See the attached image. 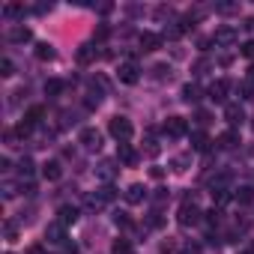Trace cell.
<instances>
[{
  "label": "cell",
  "mask_w": 254,
  "mask_h": 254,
  "mask_svg": "<svg viewBox=\"0 0 254 254\" xmlns=\"http://www.w3.org/2000/svg\"><path fill=\"white\" fill-rule=\"evenodd\" d=\"M212 42L221 45V48H227V45H236V42H239V33H236L233 27H218V30L212 33Z\"/></svg>",
  "instance_id": "cell-7"
},
{
  "label": "cell",
  "mask_w": 254,
  "mask_h": 254,
  "mask_svg": "<svg viewBox=\"0 0 254 254\" xmlns=\"http://www.w3.org/2000/svg\"><path fill=\"white\" fill-rule=\"evenodd\" d=\"M0 75H3V78H12V75H15V66H12V60H3V63H0Z\"/></svg>",
  "instance_id": "cell-31"
},
{
  "label": "cell",
  "mask_w": 254,
  "mask_h": 254,
  "mask_svg": "<svg viewBox=\"0 0 254 254\" xmlns=\"http://www.w3.org/2000/svg\"><path fill=\"white\" fill-rule=\"evenodd\" d=\"M209 144H212V141H209L206 132H194V135H191V150H194V153H206Z\"/></svg>",
  "instance_id": "cell-16"
},
{
  "label": "cell",
  "mask_w": 254,
  "mask_h": 254,
  "mask_svg": "<svg viewBox=\"0 0 254 254\" xmlns=\"http://www.w3.org/2000/svg\"><path fill=\"white\" fill-rule=\"evenodd\" d=\"M45 239H48L51 245H57V248H66V245H69L66 230H63V224H60V221H54V224H48V227H45Z\"/></svg>",
  "instance_id": "cell-4"
},
{
  "label": "cell",
  "mask_w": 254,
  "mask_h": 254,
  "mask_svg": "<svg viewBox=\"0 0 254 254\" xmlns=\"http://www.w3.org/2000/svg\"><path fill=\"white\" fill-rule=\"evenodd\" d=\"M0 191H3L6 200H12V197L18 194V186H15V183H3V189H0Z\"/></svg>",
  "instance_id": "cell-28"
},
{
  "label": "cell",
  "mask_w": 254,
  "mask_h": 254,
  "mask_svg": "<svg viewBox=\"0 0 254 254\" xmlns=\"http://www.w3.org/2000/svg\"><path fill=\"white\" fill-rule=\"evenodd\" d=\"M233 197L239 203H254V189L251 186H239V189H233Z\"/></svg>",
  "instance_id": "cell-22"
},
{
  "label": "cell",
  "mask_w": 254,
  "mask_h": 254,
  "mask_svg": "<svg viewBox=\"0 0 254 254\" xmlns=\"http://www.w3.org/2000/svg\"><path fill=\"white\" fill-rule=\"evenodd\" d=\"M108 132H111V138L117 144H129L132 135H135V126H132V120H126V117H114L108 123Z\"/></svg>",
  "instance_id": "cell-1"
},
{
  "label": "cell",
  "mask_w": 254,
  "mask_h": 254,
  "mask_svg": "<svg viewBox=\"0 0 254 254\" xmlns=\"http://www.w3.org/2000/svg\"><path fill=\"white\" fill-rule=\"evenodd\" d=\"M111 254H135V248H132L129 239H117V242L111 245Z\"/></svg>",
  "instance_id": "cell-23"
},
{
  "label": "cell",
  "mask_w": 254,
  "mask_h": 254,
  "mask_svg": "<svg viewBox=\"0 0 254 254\" xmlns=\"http://www.w3.org/2000/svg\"><path fill=\"white\" fill-rule=\"evenodd\" d=\"M60 174H63L60 162H45V165H42V177H45V180L54 183V180H60Z\"/></svg>",
  "instance_id": "cell-18"
},
{
  "label": "cell",
  "mask_w": 254,
  "mask_h": 254,
  "mask_svg": "<svg viewBox=\"0 0 254 254\" xmlns=\"http://www.w3.org/2000/svg\"><path fill=\"white\" fill-rule=\"evenodd\" d=\"M153 72H156V78H159V81H162V78H171V69H168V66H156Z\"/></svg>",
  "instance_id": "cell-38"
},
{
  "label": "cell",
  "mask_w": 254,
  "mask_h": 254,
  "mask_svg": "<svg viewBox=\"0 0 254 254\" xmlns=\"http://www.w3.org/2000/svg\"><path fill=\"white\" fill-rule=\"evenodd\" d=\"M42 117H45V108H42V105H33V108L24 114V123H27V126H39Z\"/></svg>",
  "instance_id": "cell-20"
},
{
  "label": "cell",
  "mask_w": 254,
  "mask_h": 254,
  "mask_svg": "<svg viewBox=\"0 0 254 254\" xmlns=\"http://www.w3.org/2000/svg\"><path fill=\"white\" fill-rule=\"evenodd\" d=\"M3 15H6V18H24V6H6Z\"/></svg>",
  "instance_id": "cell-29"
},
{
  "label": "cell",
  "mask_w": 254,
  "mask_h": 254,
  "mask_svg": "<svg viewBox=\"0 0 254 254\" xmlns=\"http://www.w3.org/2000/svg\"><path fill=\"white\" fill-rule=\"evenodd\" d=\"M30 27H24V24H15V27H9V42H15V45H24V42H30Z\"/></svg>",
  "instance_id": "cell-13"
},
{
  "label": "cell",
  "mask_w": 254,
  "mask_h": 254,
  "mask_svg": "<svg viewBox=\"0 0 254 254\" xmlns=\"http://www.w3.org/2000/svg\"><path fill=\"white\" fill-rule=\"evenodd\" d=\"M117 75H120L123 84H138V81H141V69H138L135 60H123L120 69H117Z\"/></svg>",
  "instance_id": "cell-3"
},
{
  "label": "cell",
  "mask_w": 254,
  "mask_h": 254,
  "mask_svg": "<svg viewBox=\"0 0 254 254\" xmlns=\"http://www.w3.org/2000/svg\"><path fill=\"white\" fill-rule=\"evenodd\" d=\"M239 144V132L236 129H230V132H224L221 138H218V147H224V150H233Z\"/></svg>",
  "instance_id": "cell-21"
},
{
  "label": "cell",
  "mask_w": 254,
  "mask_h": 254,
  "mask_svg": "<svg viewBox=\"0 0 254 254\" xmlns=\"http://www.w3.org/2000/svg\"><path fill=\"white\" fill-rule=\"evenodd\" d=\"M36 60H42V63H45V60H54V48H51L48 42H39V45H36Z\"/></svg>",
  "instance_id": "cell-24"
},
{
  "label": "cell",
  "mask_w": 254,
  "mask_h": 254,
  "mask_svg": "<svg viewBox=\"0 0 254 254\" xmlns=\"http://www.w3.org/2000/svg\"><path fill=\"white\" fill-rule=\"evenodd\" d=\"M138 45H141V51H159V48H162V36H156V33H141V36H138Z\"/></svg>",
  "instance_id": "cell-14"
},
{
  "label": "cell",
  "mask_w": 254,
  "mask_h": 254,
  "mask_svg": "<svg viewBox=\"0 0 254 254\" xmlns=\"http://www.w3.org/2000/svg\"><path fill=\"white\" fill-rule=\"evenodd\" d=\"M99 197H102V203H111V200L117 197V191H114V186H102V189H99Z\"/></svg>",
  "instance_id": "cell-27"
},
{
  "label": "cell",
  "mask_w": 254,
  "mask_h": 254,
  "mask_svg": "<svg viewBox=\"0 0 254 254\" xmlns=\"http://www.w3.org/2000/svg\"><path fill=\"white\" fill-rule=\"evenodd\" d=\"M93 39H99V42H102V39H108V27H105V24H99V27H96V33H93Z\"/></svg>",
  "instance_id": "cell-36"
},
{
  "label": "cell",
  "mask_w": 254,
  "mask_h": 254,
  "mask_svg": "<svg viewBox=\"0 0 254 254\" xmlns=\"http://www.w3.org/2000/svg\"><path fill=\"white\" fill-rule=\"evenodd\" d=\"M147 156H159V144H156L153 138L147 141Z\"/></svg>",
  "instance_id": "cell-39"
},
{
  "label": "cell",
  "mask_w": 254,
  "mask_h": 254,
  "mask_svg": "<svg viewBox=\"0 0 254 254\" xmlns=\"http://www.w3.org/2000/svg\"><path fill=\"white\" fill-rule=\"evenodd\" d=\"M144 200H147V189H144L141 183H135V186H129V189H126V203L138 206V203H144Z\"/></svg>",
  "instance_id": "cell-12"
},
{
  "label": "cell",
  "mask_w": 254,
  "mask_h": 254,
  "mask_svg": "<svg viewBox=\"0 0 254 254\" xmlns=\"http://www.w3.org/2000/svg\"><path fill=\"white\" fill-rule=\"evenodd\" d=\"M200 96H203V90H200L194 81H189V84L183 87V99H186V102H200Z\"/></svg>",
  "instance_id": "cell-17"
},
{
  "label": "cell",
  "mask_w": 254,
  "mask_h": 254,
  "mask_svg": "<svg viewBox=\"0 0 254 254\" xmlns=\"http://www.w3.org/2000/svg\"><path fill=\"white\" fill-rule=\"evenodd\" d=\"M57 215H60L57 221H60L63 227H66V224H75V221H78V206H69V203H63V206L57 209Z\"/></svg>",
  "instance_id": "cell-15"
},
{
  "label": "cell",
  "mask_w": 254,
  "mask_h": 254,
  "mask_svg": "<svg viewBox=\"0 0 254 254\" xmlns=\"http://www.w3.org/2000/svg\"><path fill=\"white\" fill-rule=\"evenodd\" d=\"M248 78H251V81H254V66H251V69H248Z\"/></svg>",
  "instance_id": "cell-42"
},
{
  "label": "cell",
  "mask_w": 254,
  "mask_h": 254,
  "mask_svg": "<svg viewBox=\"0 0 254 254\" xmlns=\"http://www.w3.org/2000/svg\"><path fill=\"white\" fill-rule=\"evenodd\" d=\"M189 162H191V156H177L171 165H174V171H186V168H189Z\"/></svg>",
  "instance_id": "cell-30"
},
{
  "label": "cell",
  "mask_w": 254,
  "mask_h": 254,
  "mask_svg": "<svg viewBox=\"0 0 254 254\" xmlns=\"http://www.w3.org/2000/svg\"><path fill=\"white\" fill-rule=\"evenodd\" d=\"M81 144H84V150H102V132L99 129H84Z\"/></svg>",
  "instance_id": "cell-10"
},
{
  "label": "cell",
  "mask_w": 254,
  "mask_h": 254,
  "mask_svg": "<svg viewBox=\"0 0 254 254\" xmlns=\"http://www.w3.org/2000/svg\"><path fill=\"white\" fill-rule=\"evenodd\" d=\"M6 254H12V251H6Z\"/></svg>",
  "instance_id": "cell-44"
},
{
  "label": "cell",
  "mask_w": 254,
  "mask_h": 254,
  "mask_svg": "<svg viewBox=\"0 0 254 254\" xmlns=\"http://www.w3.org/2000/svg\"><path fill=\"white\" fill-rule=\"evenodd\" d=\"M18 174H21V177H30V174H33V162H30V159H21Z\"/></svg>",
  "instance_id": "cell-32"
},
{
  "label": "cell",
  "mask_w": 254,
  "mask_h": 254,
  "mask_svg": "<svg viewBox=\"0 0 254 254\" xmlns=\"http://www.w3.org/2000/svg\"><path fill=\"white\" fill-rule=\"evenodd\" d=\"M63 87H66V84H63L60 78H51V81H45V96H48V99H57V96L63 93Z\"/></svg>",
  "instance_id": "cell-19"
},
{
  "label": "cell",
  "mask_w": 254,
  "mask_h": 254,
  "mask_svg": "<svg viewBox=\"0 0 254 254\" xmlns=\"http://www.w3.org/2000/svg\"><path fill=\"white\" fill-rule=\"evenodd\" d=\"M183 254H200V245L197 242H186L183 245Z\"/></svg>",
  "instance_id": "cell-33"
},
{
  "label": "cell",
  "mask_w": 254,
  "mask_h": 254,
  "mask_svg": "<svg viewBox=\"0 0 254 254\" xmlns=\"http://www.w3.org/2000/svg\"><path fill=\"white\" fill-rule=\"evenodd\" d=\"M27 254H45V251H42V248H39V245H33V248H30V251H27Z\"/></svg>",
  "instance_id": "cell-41"
},
{
  "label": "cell",
  "mask_w": 254,
  "mask_h": 254,
  "mask_svg": "<svg viewBox=\"0 0 254 254\" xmlns=\"http://www.w3.org/2000/svg\"><path fill=\"white\" fill-rule=\"evenodd\" d=\"M239 96H242L245 102H251V99H254V81H245V84H239Z\"/></svg>",
  "instance_id": "cell-26"
},
{
  "label": "cell",
  "mask_w": 254,
  "mask_h": 254,
  "mask_svg": "<svg viewBox=\"0 0 254 254\" xmlns=\"http://www.w3.org/2000/svg\"><path fill=\"white\" fill-rule=\"evenodd\" d=\"M245 254H251V251H245Z\"/></svg>",
  "instance_id": "cell-45"
},
{
  "label": "cell",
  "mask_w": 254,
  "mask_h": 254,
  "mask_svg": "<svg viewBox=\"0 0 254 254\" xmlns=\"http://www.w3.org/2000/svg\"><path fill=\"white\" fill-rule=\"evenodd\" d=\"M206 69H209V60H197L194 63V75H203Z\"/></svg>",
  "instance_id": "cell-37"
},
{
  "label": "cell",
  "mask_w": 254,
  "mask_h": 254,
  "mask_svg": "<svg viewBox=\"0 0 254 254\" xmlns=\"http://www.w3.org/2000/svg\"><path fill=\"white\" fill-rule=\"evenodd\" d=\"M224 120L233 126V129H236V126H242V120H245V111L239 108V105H233V102H227L224 105Z\"/></svg>",
  "instance_id": "cell-11"
},
{
  "label": "cell",
  "mask_w": 254,
  "mask_h": 254,
  "mask_svg": "<svg viewBox=\"0 0 254 254\" xmlns=\"http://www.w3.org/2000/svg\"><path fill=\"white\" fill-rule=\"evenodd\" d=\"M242 54L254 60V39H248V42H242Z\"/></svg>",
  "instance_id": "cell-34"
},
{
  "label": "cell",
  "mask_w": 254,
  "mask_h": 254,
  "mask_svg": "<svg viewBox=\"0 0 254 254\" xmlns=\"http://www.w3.org/2000/svg\"><path fill=\"white\" fill-rule=\"evenodd\" d=\"M117 174H120V168H117V162H111V159H105V162H99V165H96V177H99L105 186H111Z\"/></svg>",
  "instance_id": "cell-6"
},
{
  "label": "cell",
  "mask_w": 254,
  "mask_h": 254,
  "mask_svg": "<svg viewBox=\"0 0 254 254\" xmlns=\"http://www.w3.org/2000/svg\"><path fill=\"white\" fill-rule=\"evenodd\" d=\"M114 221H117V227H129V224H132L126 212H117V218H114Z\"/></svg>",
  "instance_id": "cell-35"
},
{
  "label": "cell",
  "mask_w": 254,
  "mask_h": 254,
  "mask_svg": "<svg viewBox=\"0 0 254 254\" xmlns=\"http://www.w3.org/2000/svg\"><path fill=\"white\" fill-rule=\"evenodd\" d=\"M251 254H254V248H251Z\"/></svg>",
  "instance_id": "cell-43"
},
{
  "label": "cell",
  "mask_w": 254,
  "mask_h": 254,
  "mask_svg": "<svg viewBox=\"0 0 254 254\" xmlns=\"http://www.w3.org/2000/svg\"><path fill=\"white\" fill-rule=\"evenodd\" d=\"M227 93H230V81H224V78L212 81V84H209V90H206V96H209L212 102H224V99H227Z\"/></svg>",
  "instance_id": "cell-9"
},
{
  "label": "cell",
  "mask_w": 254,
  "mask_h": 254,
  "mask_svg": "<svg viewBox=\"0 0 254 254\" xmlns=\"http://www.w3.org/2000/svg\"><path fill=\"white\" fill-rule=\"evenodd\" d=\"M162 129H165V135H168V138H183V135L189 132V126H186V120H183V117H168Z\"/></svg>",
  "instance_id": "cell-5"
},
{
  "label": "cell",
  "mask_w": 254,
  "mask_h": 254,
  "mask_svg": "<svg viewBox=\"0 0 254 254\" xmlns=\"http://www.w3.org/2000/svg\"><path fill=\"white\" fill-rule=\"evenodd\" d=\"M197 123L206 126V123H209V114H206V111H197Z\"/></svg>",
  "instance_id": "cell-40"
},
{
  "label": "cell",
  "mask_w": 254,
  "mask_h": 254,
  "mask_svg": "<svg viewBox=\"0 0 254 254\" xmlns=\"http://www.w3.org/2000/svg\"><path fill=\"white\" fill-rule=\"evenodd\" d=\"M200 215H203V212H200V206H197V200H194V197L189 194V197H186V200L180 203V212H177V218H180V224H183V227H191V224H200Z\"/></svg>",
  "instance_id": "cell-2"
},
{
  "label": "cell",
  "mask_w": 254,
  "mask_h": 254,
  "mask_svg": "<svg viewBox=\"0 0 254 254\" xmlns=\"http://www.w3.org/2000/svg\"><path fill=\"white\" fill-rule=\"evenodd\" d=\"M117 162L126 165V168L138 165V153H135V147H132V144H117Z\"/></svg>",
  "instance_id": "cell-8"
},
{
  "label": "cell",
  "mask_w": 254,
  "mask_h": 254,
  "mask_svg": "<svg viewBox=\"0 0 254 254\" xmlns=\"http://www.w3.org/2000/svg\"><path fill=\"white\" fill-rule=\"evenodd\" d=\"M96 54H99V51H96L93 45H81V48H78V60H81V63H90V60H96Z\"/></svg>",
  "instance_id": "cell-25"
}]
</instances>
